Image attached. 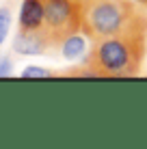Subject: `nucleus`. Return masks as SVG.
Segmentation results:
<instances>
[{"instance_id": "f257e3e1", "label": "nucleus", "mask_w": 147, "mask_h": 149, "mask_svg": "<svg viewBox=\"0 0 147 149\" xmlns=\"http://www.w3.org/2000/svg\"><path fill=\"white\" fill-rule=\"evenodd\" d=\"M147 54V9L123 30L93 41L84 65L102 78H132L141 74Z\"/></svg>"}, {"instance_id": "f03ea898", "label": "nucleus", "mask_w": 147, "mask_h": 149, "mask_svg": "<svg viewBox=\"0 0 147 149\" xmlns=\"http://www.w3.org/2000/svg\"><path fill=\"white\" fill-rule=\"evenodd\" d=\"M82 2V33L91 41L119 33L143 11L134 0H80Z\"/></svg>"}, {"instance_id": "7ed1b4c3", "label": "nucleus", "mask_w": 147, "mask_h": 149, "mask_svg": "<svg viewBox=\"0 0 147 149\" xmlns=\"http://www.w3.org/2000/svg\"><path fill=\"white\" fill-rule=\"evenodd\" d=\"M43 30L48 33L54 48L61 41L82 30V2L80 0H45V22Z\"/></svg>"}, {"instance_id": "20e7f679", "label": "nucleus", "mask_w": 147, "mask_h": 149, "mask_svg": "<svg viewBox=\"0 0 147 149\" xmlns=\"http://www.w3.org/2000/svg\"><path fill=\"white\" fill-rule=\"evenodd\" d=\"M11 48L15 54H22V56H41V54H48L54 48V43L50 41L48 33L43 28H37V30L17 28Z\"/></svg>"}, {"instance_id": "39448f33", "label": "nucleus", "mask_w": 147, "mask_h": 149, "mask_svg": "<svg viewBox=\"0 0 147 149\" xmlns=\"http://www.w3.org/2000/svg\"><path fill=\"white\" fill-rule=\"evenodd\" d=\"M43 22H45V0H22L17 28L37 30L43 28Z\"/></svg>"}, {"instance_id": "423d86ee", "label": "nucleus", "mask_w": 147, "mask_h": 149, "mask_svg": "<svg viewBox=\"0 0 147 149\" xmlns=\"http://www.w3.org/2000/svg\"><path fill=\"white\" fill-rule=\"evenodd\" d=\"M89 41L91 39L87 37V35H82V30H80V33L67 37L65 41H61L59 43V52H61V56H63L65 61H78V58H82V56L89 54V50H91Z\"/></svg>"}, {"instance_id": "0eeeda50", "label": "nucleus", "mask_w": 147, "mask_h": 149, "mask_svg": "<svg viewBox=\"0 0 147 149\" xmlns=\"http://www.w3.org/2000/svg\"><path fill=\"white\" fill-rule=\"evenodd\" d=\"M11 22H13V13L9 4H2L0 7V48L9 37V30H11Z\"/></svg>"}, {"instance_id": "6e6552de", "label": "nucleus", "mask_w": 147, "mask_h": 149, "mask_svg": "<svg viewBox=\"0 0 147 149\" xmlns=\"http://www.w3.org/2000/svg\"><path fill=\"white\" fill-rule=\"evenodd\" d=\"M22 78H50V76H54V71L50 69H43V67H35V65H30V67L22 69Z\"/></svg>"}, {"instance_id": "1a4fd4ad", "label": "nucleus", "mask_w": 147, "mask_h": 149, "mask_svg": "<svg viewBox=\"0 0 147 149\" xmlns=\"http://www.w3.org/2000/svg\"><path fill=\"white\" fill-rule=\"evenodd\" d=\"M13 74V63H11V56H0V78L4 76H11Z\"/></svg>"}, {"instance_id": "9d476101", "label": "nucleus", "mask_w": 147, "mask_h": 149, "mask_svg": "<svg viewBox=\"0 0 147 149\" xmlns=\"http://www.w3.org/2000/svg\"><path fill=\"white\" fill-rule=\"evenodd\" d=\"M136 4H139V7H143V9H147V0H134Z\"/></svg>"}]
</instances>
